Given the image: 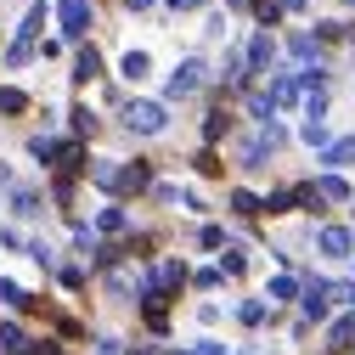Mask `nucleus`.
Returning <instances> with one entry per match:
<instances>
[{"mask_svg": "<svg viewBox=\"0 0 355 355\" xmlns=\"http://www.w3.org/2000/svg\"><path fill=\"white\" fill-rule=\"evenodd\" d=\"M96 187H107V192H141L147 187V164H102L96 169Z\"/></svg>", "mask_w": 355, "mask_h": 355, "instance_id": "f257e3e1", "label": "nucleus"}, {"mask_svg": "<svg viewBox=\"0 0 355 355\" xmlns=\"http://www.w3.org/2000/svg\"><path fill=\"white\" fill-rule=\"evenodd\" d=\"M124 124L136 130V136H158L169 124V113H164V102H124Z\"/></svg>", "mask_w": 355, "mask_h": 355, "instance_id": "f03ea898", "label": "nucleus"}, {"mask_svg": "<svg viewBox=\"0 0 355 355\" xmlns=\"http://www.w3.org/2000/svg\"><path fill=\"white\" fill-rule=\"evenodd\" d=\"M203 79H209V68H203L198 57H192V62H181V68H175V79H169V96H192Z\"/></svg>", "mask_w": 355, "mask_h": 355, "instance_id": "7ed1b4c3", "label": "nucleus"}, {"mask_svg": "<svg viewBox=\"0 0 355 355\" xmlns=\"http://www.w3.org/2000/svg\"><path fill=\"white\" fill-rule=\"evenodd\" d=\"M316 243H322V254H333V259H344V254H349V248H355V237H349V232H344V226H327V232H322V237H316Z\"/></svg>", "mask_w": 355, "mask_h": 355, "instance_id": "20e7f679", "label": "nucleus"}, {"mask_svg": "<svg viewBox=\"0 0 355 355\" xmlns=\"http://www.w3.org/2000/svg\"><path fill=\"white\" fill-rule=\"evenodd\" d=\"M62 28L85 34V28H91V6H85V0H62Z\"/></svg>", "mask_w": 355, "mask_h": 355, "instance_id": "39448f33", "label": "nucleus"}, {"mask_svg": "<svg viewBox=\"0 0 355 355\" xmlns=\"http://www.w3.org/2000/svg\"><path fill=\"white\" fill-rule=\"evenodd\" d=\"M271 51H277L271 40H265V34H254V40H248V51H243V68H265V62H271Z\"/></svg>", "mask_w": 355, "mask_h": 355, "instance_id": "423d86ee", "label": "nucleus"}, {"mask_svg": "<svg viewBox=\"0 0 355 355\" xmlns=\"http://www.w3.org/2000/svg\"><path fill=\"white\" fill-rule=\"evenodd\" d=\"M327 299H333V293H327L322 282H310V288H304V316H310V322H316V316H322V310H327Z\"/></svg>", "mask_w": 355, "mask_h": 355, "instance_id": "0eeeda50", "label": "nucleus"}, {"mask_svg": "<svg viewBox=\"0 0 355 355\" xmlns=\"http://www.w3.org/2000/svg\"><path fill=\"white\" fill-rule=\"evenodd\" d=\"M0 344H6V355H28V349H34V344H28L17 327H0Z\"/></svg>", "mask_w": 355, "mask_h": 355, "instance_id": "6e6552de", "label": "nucleus"}, {"mask_svg": "<svg viewBox=\"0 0 355 355\" xmlns=\"http://www.w3.org/2000/svg\"><path fill=\"white\" fill-rule=\"evenodd\" d=\"M187 271H181V265H175V259H164V265H153V282H164V288H175V282H181Z\"/></svg>", "mask_w": 355, "mask_h": 355, "instance_id": "1a4fd4ad", "label": "nucleus"}, {"mask_svg": "<svg viewBox=\"0 0 355 355\" xmlns=\"http://www.w3.org/2000/svg\"><path fill=\"white\" fill-rule=\"evenodd\" d=\"M327 344H333V349H344V344H355V322L344 316V322H338V327L327 333Z\"/></svg>", "mask_w": 355, "mask_h": 355, "instance_id": "9d476101", "label": "nucleus"}, {"mask_svg": "<svg viewBox=\"0 0 355 355\" xmlns=\"http://www.w3.org/2000/svg\"><path fill=\"white\" fill-rule=\"evenodd\" d=\"M73 73H79V79H96V73H102V62H96V51H79V62H73Z\"/></svg>", "mask_w": 355, "mask_h": 355, "instance_id": "9b49d317", "label": "nucleus"}, {"mask_svg": "<svg viewBox=\"0 0 355 355\" xmlns=\"http://www.w3.org/2000/svg\"><path fill=\"white\" fill-rule=\"evenodd\" d=\"M327 164L338 169V164H355V141H338V147H327Z\"/></svg>", "mask_w": 355, "mask_h": 355, "instance_id": "f8f14e48", "label": "nucleus"}, {"mask_svg": "<svg viewBox=\"0 0 355 355\" xmlns=\"http://www.w3.org/2000/svg\"><path fill=\"white\" fill-rule=\"evenodd\" d=\"M322 192H327V198H338V203H344V198H349V181H344V175H327V181H322Z\"/></svg>", "mask_w": 355, "mask_h": 355, "instance_id": "ddd939ff", "label": "nucleus"}, {"mask_svg": "<svg viewBox=\"0 0 355 355\" xmlns=\"http://www.w3.org/2000/svg\"><path fill=\"white\" fill-rule=\"evenodd\" d=\"M0 293H6V304H17V310H28V304H34V299H28L17 282H0Z\"/></svg>", "mask_w": 355, "mask_h": 355, "instance_id": "4468645a", "label": "nucleus"}, {"mask_svg": "<svg viewBox=\"0 0 355 355\" xmlns=\"http://www.w3.org/2000/svg\"><path fill=\"white\" fill-rule=\"evenodd\" d=\"M293 57H322V46L310 34H293Z\"/></svg>", "mask_w": 355, "mask_h": 355, "instance_id": "2eb2a0df", "label": "nucleus"}, {"mask_svg": "<svg viewBox=\"0 0 355 355\" xmlns=\"http://www.w3.org/2000/svg\"><path fill=\"white\" fill-rule=\"evenodd\" d=\"M237 322H243V327H259V322H265V304H243Z\"/></svg>", "mask_w": 355, "mask_h": 355, "instance_id": "dca6fc26", "label": "nucleus"}, {"mask_svg": "<svg viewBox=\"0 0 355 355\" xmlns=\"http://www.w3.org/2000/svg\"><path fill=\"white\" fill-rule=\"evenodd\" d=\"M28 102H23V91H0V113H23Z\"/></svg>", "mask_w": 355, "mask_h": 355, "instance_id": "f3484780", "label": "nucleus"}, {"mask_svg": "<svg viewBox=\"0 0 355 355\" xmlns=\"http://www.w3.org/2000/svg\"><path fill=\"white\" fill-rule=\"evenodd\" d=\"M232 209H237V214H259V198H254V192H237Z\"/></svg>", "mask_w": 355, "mask_h": 355, "instance_id": "a211bd4d", "label": "nucleus"}, {"mask_svg": "<svg viewBox=\"0 0 355 355\" xmlns=\"http://www.w3.org/2000/svg\"><path fill=\"white\" fill-rule=\"evenodd\" d=\"M124 73H130V79H141V73H147V57H141V51H130V57H124Z\"/></svg>", "mask_w": 355, "mask_h": 355, "instance_id": "6ab92c4d", "label": "nucleus"}, {"mask_svg": "<svg viewBox=\"0 0 355 355\" xmlns=\"http://www.w3.org/2000/svg\"><path fill=\"white\" fill-rule=\"evenodd\" d=\"M40 23H46V12L28 6V17H23V40H28V34H40Z\"/></svg>", "mask_w": 355, "mask_h": 355, "instance_id": "aec40b11", "label": "nucleus"}, {"mask_svg": "<svg viewBox=\"0 0 355 355\" xmlns=\"http://www.w3.org/2000/svg\"><path fill=\"white\" fill-rule=\"evenodd\" d=\"M304 141L310 147H327V124H304Z\"/></svg>", "mask_w": 355, "mask_h": 355, "instance_id": "412c9836", "label": "nucleus"}, {"mask_svg": "<svg viewBox=\"0 0 355 355\" xmlns=\"http://www.w3.org/2000/svg\"><path fill=\"white\" fill-rule=\"evenodd\" d=\"M73 130H79V136H91V130H96V113H85V107H79V113H73Z\"/></svg>", "mask_w": 355, "mask_h": 355, "instance_id": "4be33fe9", "label": "nucleus"}, {"mask_svg": "<svg viewBox=\"0 0 355 355\" xmlns=\"http://www.w3.org/2000/svg\"><path fill=\"white\" fill-rule=\"evenodd\" d=\"M277 102H299V79H282L277 85Z\"/></svg>", "mask_w": 355, "mask_h": 355, "instance_id": "5701e85b", "label": "nucleus"}, {"mask_svg": "<svg viewBox=\"0 0 355 355\" xmlns=\"http://www.w3.org/2000/svg\"><path fill=\"white\" fill-rule=\"evenodd\" d=\"M102 232H124V209H107L102 214Z\"/></svg>", "mask_w": 355, "mask_h": 355, "instance_id": "b1692460", "label": "nucleus"}, {"mask_svg": "<svg viewBox=\"0 0 355 355\" xmlns=\"http://www.w3.org/2000/svg\"><path fill=\"white\" fill-rule=\"evenodd\" d=\"M96 355H119V344H113V338H107V344H96Z\"/></svg>", "mask_w": 355, "mask_h": 355, "instance_id": "393cba45", "label": "nucleus"}, {"mask_svg": "<svg viewBox=\"0 0 355 355\" xmlns=\"http://www.w3.org/2000/svg\"><path fill=\"white\" fill-rule=\"evenodd\" d=\"M169 6H175V12H192V6H198V0H169Z\"/></svg>", "mask_w": 355, "mask_h": 355, "instance_id": "a878e982", "label": "nucleus"}, {"mask_svg": "<svg viewBox=\"0 0 355 355\" xmlns=\"http://www.w3.org/2000/svg\"><path fill=\"white\" fill-rule=\"evenodd\" d=\"M198 355H220V344H198Z\"/></svg>", "mask_w": 355, "mask_h": 355, "instance_id": "bb28decb", "label": "nucleus"}, {"mask_svg": "<svg viewBox=\"0 0 355 355\" xmlns=\"http://www.w3.org/2000/svg\"><path fill=\"white\" fill-rule=\"evenodd\" d=\"M130 6H136V12H147V6H153V0H130Z\"/></svg>", "mask_w": 355, "mask_h": 355, "instance_id": "cd10ccee", "label": "nucleus"}, {"mask_svg": "<svg viewBox=\"0 0 355 355\" xmlns=\"http://www.w3.org/2000/svg\"><path fill=\"white\" fill-rule=\"evenodd\" d=\"M282 6H310V0H282Z\"/></svg>", "mask_w": 355, "mask_h": 355, "instance_id": "c85d7f7f", "label": "nucleus"}, {"mask_svg": "<svg viewBox=\"0 0 355 355\" xmlns=\"http://www.w3.org/2000/svg\"><path fill=\"white\" fill-rule=\"evenodd\" d=\"M40 355H57V349H51V344H40Z\"/></svg>", "mask_w": 355, "mask_h": 355, "instance_id": "c756f323", "label": "nucleus"}, {"mask_svg": "<svg viewBox=\"0 0 355 355\" xmlns=\"http://www.w3.org/2000/svg\"><path fill=\"white\" fill-rule=\"evenodd\" d=\"M0 187H6V164H0Z\"/></svg>", "mask_w": 355, "mask_h": 355, "instance_id": "7c9ffc66", "label": "nucleus"}]
</instances>
